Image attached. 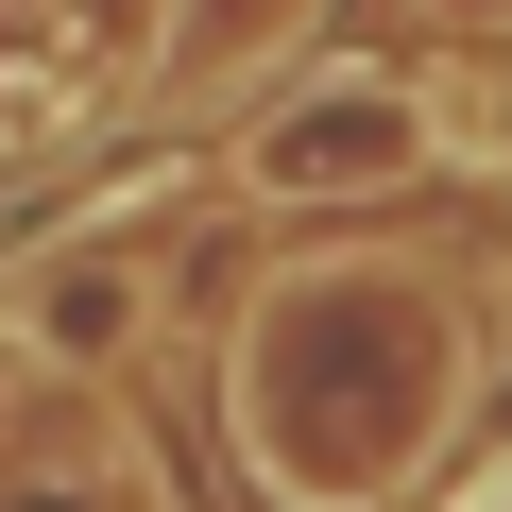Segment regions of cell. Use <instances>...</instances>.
<instances>
[{"instance_id": "1", "label": "cell", "mask_w": 512, "mask_h": 512, "mask_svg": "<svg viewBox=\"0 0 512 512\" xmlns=\"http://www.w3.org/2000/svg\"><path fill=\"white\" fill-rule=\"evenodd\" d=\"M461 308L393 256H308L239 308L222 342V393H239V444L274 478V512H393L444 444H461Z\"/></svg>"}, {"instance_id": "3", "label": "cell", "mask_w": 512, "mask_h": 512, "mask_svg": "<svg viewBox=\"0 0 512 512\" xmlns=\"http://www.w3.org/2000/svg\"><path fill=\"white\" fill-rule=\"evenodd\" d=\"M410 137H427V103L410 86H308L274 137H256V188H274V205H325V188H359V171H410Z\"/></svg>"}, {"instance_id": "4", "label": "cell", "mask_w": 512, "mask_h": 512, "mask_svg": "<svg viewBox=\"0 0 512 512\" xmlns=\"http://www.w3.org/2000/svg\"><path fill=\"white\" fill-rule=\"evenodd\" d=\"M52 325L120 359V342H137V256H52Z\"/></svg>"}, {"instance_id": "2", "label": "cell", "mask_w": 512, "mask_h": 512, "mask_svg": "<svg viewBox=\"0 0 512 512\" xmlns=\"http://www.w3.org/2000/svg\"><path fill=\"white\" fill-rule=\"evenodd\" d=\"M171 35V0H0V188L86 154Z\"/></svg>"}, {"instance_id": "5", "label": "cell", "mask_w": 512, "mask_h": 512, "mask_svg": "<svg viewBox=\"0 0 512 512\" xmlns=\"http://www.w3.org/2000/svg\"><path fill=\"white\" fill-rule=\"evenodd\" d=\"M427 35H512V0H410Z\"/></svg>"}]
</instances>
